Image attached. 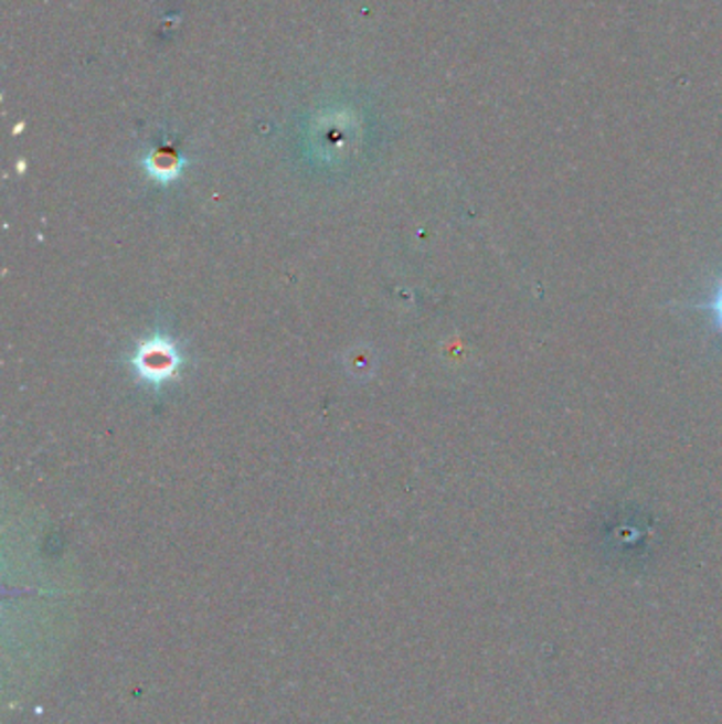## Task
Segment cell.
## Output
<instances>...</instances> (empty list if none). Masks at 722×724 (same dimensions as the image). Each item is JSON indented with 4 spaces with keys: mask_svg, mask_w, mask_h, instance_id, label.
Instances as JSON below:
<instances>
[{
    "mask_svg": "<svg viewBox=\"0 0 722 724\" xmlns=\"http://www.w3.org/2000/svg\"><path fill=\"white\" fill-rule=\"evenodd\" d=\"M689 308L705 311L712 318L714 327L722 333V278L714 283V286L708 292V297L701 304H691Z\"/></svg>",
    "mask_w": 722,
    "mask_h": 724,
    "instance_id": "7a4b0ae2",
    "label": "cell"
},
{
    "mask_svg": "<svg viewBox=\"0 0 722 724\" xmlns=\"http://www.w3.org/2000/svg\"><path fill=\"white\" fill-rule=\"evenodd\" d=\"M177 364H179V359H177L172 345H168V343H156L153 341V343L145 345L140 350V356H138L140 371L151 380H161V377L172 375Z\"/></svg>",
    "mask_w": 722,
    "mask_h": 724,
    "instance_id": "6da1fadb",
    "label": "cell"
}]
</instances>
